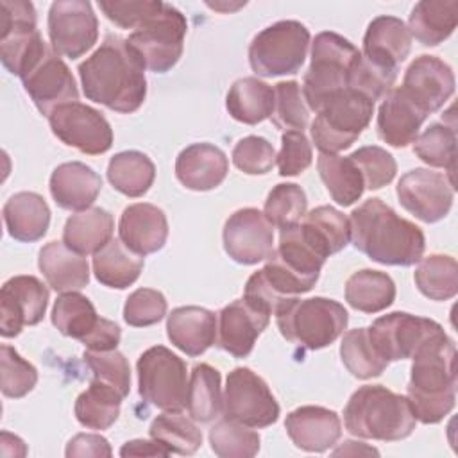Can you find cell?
Instances as JSON below:
<instances>
[{
  "instance_id": "c3c4849f",
  "label": "cell",
  "mask_w": 458,
  "mask_h": 458,
  "mask_svg": "<svg viewBox=\"0 0 458 458\" xmlns=\"http://www.w3.org/2000/svg\"><path fill=\"white\" fill-rule=\"evenodd\" d=\"M276 104L272 113V122L277 129L286 131H302L308 125L310 111L302 97V89L295 81L277 82L274 88Z\"/></svg>"
},
{
  "instance_id": "cb8c5ba5",
  "label": "cell",
  "mask_w": 458,
  "mask_h": 458,
  "mask_svg": "<svg viewBox=\"0 0 458 458\" xmlns=\"http://www.w3.org/2000/svg\"><path fill=\"white\" fill-rule=\"evenodd\" d=\"M426 118L428 113L422 111L401 88H395L379 106L376 123L377 136L390 147L404 148L415 141Z\"/></svg>"
},
{
  "instance_id": "94428289",
  "label": "cell",
  "mask_w": 458,
  "mask_h": 458,
  "mask_svg": "<svg viewBox=\"0 0 458 458\" xmlns=\"http://www.w3.org/2000/svg\"><path fill=\"white\" fill-rule=\"evenodd\" d=\"M168 449H165L159 442L152 440H129L122 445L120 456H168Z\"/></svg>"
},
{
  "instance_id": "83f0119b",
  "label": "cell",
  "mask_w": 458,
  "mask_h": 458,
  "mask_svg": "<svg viewBox=\"0 0 458 458\" xmlns=\"http://www.w3.org/2000/svg\"><path fill=\"white\" fill-rule=\"evenodd\" d=\"M411 36L403 20L395 16L374 18L363 36L361 55L369 61L397 70V66L410 55Z\"/></svg>"
},
{
  "instance_id": "8fae6325",
  "label": "cell",
  "mask_w": 458,
  "mask_h": 458,
  "mask_svg": "<svg viewBox=\"0 0 458 458\" xmlns=\"http://www.w3.org/2000/svg\"><path fill=\"white\" fill-rule=\"evenodd\" d=\"M48 48L36 27V9L25 0L0 2V59L21 77Z\"/></svg>"
},
{
  "instance_id": "7c38bea8",
  "label": "cell",
  "mask_w": 458,
  "mask_h": 458,
  "mask_svg": "<svg viewBox=\"0 0 458 458\" xmlns=\"http://www.w3.org/2000/svg\"><path fill=\"white\" fill-rule=\"evenodd\" d=\"M222 410L225 419L247 428H267L279 419V404L268 385L247 367L229 372Z\"/></svg>"
},
{
  "instance_id": "3957f363",
  "label": "cell",
  "mask_w": 458,
  "mask_h": 458,
  "mask_svg": "<svg viewBox=\"0 0 458 458\" xmlns=\"http://www.w3.org/2000/svg\"><path fill=\"white\" fill-rule=\"evenodd\" d=\"M411 360L406 399L417 420L437 424L456 403V345L442 333L428 340Z\"/></svg>"
},
{
  "instance_id": "ffe728a7",
  "label": "cell",
  "mask_w": 458,
  "mask_h": 458,
  "mask_svg": "<svg viewBox=\"0 0 458 458\" xmlns=\"http://www.w3.org/2000/svg\"><path fill=\"white\" fill-rule=\"evenodd\" d=\"M401 89L429 114L444 107L454 93V73L442 59L424 54L406 68Z\"/></svg>"
},
{
  "instance_id": "6f0895ef",
  "label": "cell",
  "mask_w": 458,
  "mask_h": 458,
  "mask_svg": "<svg viewBox=\"0 0 458 458\" xmlns=\"http://www.w3.org/2000/svg\"><path fill=\"white\" fill-rule=\"evenodd\" d=\"M313 161L311 145L302 131H286L281 136V150L276 156L279 175L293 177L302 174Z\"/></svg>"
},
{
  "instance_id": "836d02e7",
  "label": "cell",
  "mask_w": 458,
  "mask_h": 458,
  "mask_svg": "<svg viewBox=\"0 0 458 458\" xmlns=\"http://www.w3.org/2000/svg\"><path fill=\"white\" fill-rule=\"evenodd\" d=\"M276 104L274 88L258 77H243L229 88L225 107L229 114L247 125H256L272 116Z\"/></svg>"
},
{
  "instance_id": "816d5d0a",
  "label": "cell",
  "mask_w": 458,
  "mask_h": 458,
  "mask_svg": "<svg viewBox=\"0 0 458 458\" xmlns=\"http://www.w3.org/2000/svg\"><path fill=\"white\" fill-rule=\"evenodd\" d=\"M84 363L93 372V379L104 381L114 386L123 397L129 395L131 390V369L127 358L113 349V351H84Z\"/></svg>"
},
{
  "instance_id": "7dc6e473",
  "label": "cell",
  "mask_w": 458,
  "mask_h": 458,
  "mask_svg": "<svg viewBox=\"0 0 458 458\" xmlns=\"http://www.w3.org/2000/svg\"><path fill=\"white\" fill-rule=\"evenodd\" d=\"M259 442L256 431L225 417L209 429L211 449L220 458H250L258 454Z\"/></svg>"
},
{
  "instance_id": "f1b7e54d",
  "label": "cell",
  "mask_w": 458,
  "mask_h": 458,
  "mask_svg": "<svg viewBox=\"0 0 458 458\" xmlns=\"http://www.w3.org/2000/svg\"><path fill=\"white\" fill-rule=\"evenodd\" d=\"M38 267L48 286L59 293L79 292L89 283L88 259L64 242H48L41 247Z\"/></svg>"
},
{
  "instance_id": "9c48e42d",
  "label": "cell",
  "mask_w": 458,
  "mask_h": 458,
  "mask_svg": "<svg viewBox=\"0 0 458 458\" xmlns=\"http://www.w3.org/2000/svg\"><path fill=\"white\" fill-rule=\"evenodd\" d=\"M141 399L163 411H182L188 397V374L182 358L165 345L147 349L136 363Z\"/></svg>"
},
{
  "instance_id": "f6af8a7d",
  "label": "cell",
  "mask_w": 458,
  "mask_h": 458,
  "mask_svg": "<svg viewBox=\"0 0 458 458\" xmlns=\"http://www.w3.org/2000/svg\"><path fill=\"white\" fill-rule=\"evenodd\" d=\"M413 152L420 161L435 168H445L449 182L454 186V156H456V131L454 125L431 123L413 141Z\"/></svg>"
},
{
  "instance_id": "bcb514c9",
  "label": "cell",
  "mask_w": 458,
  "mask_h": 458,
  "mask_svg": "<svg viewBox=\"0 0 458 458\" xmlns=\"http://www.w3.org/2000/svg\"><path fill=\"white\" fill-rule=\"evenodd\" d=\"M306 208L308 199L304 190L293 182H281L270 190L263 215L274 227L283 231L297 225L304 218Z\"/></svg>"
},
{
  "instance_id": "7a4b0ae2",
  "label": "cell",
  "mask_w": 458,
  "mask_h": 458,
  "mask_svg": "<svg viewBox=\"0 0 458 458\" xmlns=\"http://www.w3.org/2000/svg\"><path fill=\"white\" fill-rule=\"evenodd\" d=\"M352 245L372 261L394 267L419 263L426 238L419 225L399 216L381 199H367L351 216Z\"/></svg>"
},
{
  "instance_id": "4fadbf2b",
  "label": "cell",
  "mask_w": 458,
  "mask_h": 458,
  "mask_svg": "<svg viewBox=\"0 0 458 458\" xmlns=\"http://www.w3.org/2000/svg\"><path fill=\"white\" fill-rule=\"evenodd\" d=\"M47 118L52 132L82 154L98 156L113 145V129L106 116L79 100L55 107Z\"/></svg>"
},
{
  "instance_id": "ac0fdd59",
  "label": "cell",
  "mask_w": 458,
  "mask_h": 458,
  "mask_svg": "<svg viewBox=\"0 0 458 458\" xmlns=\"http://www.w3.org/2000/svg\"><path fill=\"white\" fill-rule=\"evenodd\" d=\"M48 306V288L34 276H14L0 290V333L13 338L25 326L43 320Z\"/></svg>"
},
{
  "instance_id": "7bdbcfd3",
  "label": "cell",
  "mask_w": 458,
  "mask_h": 458,
  "mask_svg": "<svg viewBox=\"0 0 458 458\" xmlns=\"http://www.w3.org/2000/svg\"><path fill=\"white\" fill-rule=\"evenodd\" d=\"M340 358L345 369L358 379L377 377L388 367L370 340L369 327H356L344 335L340 344Z\"/></svg>"
},
{
  "instance_id": "91938a15",
  "label": "cell",
  "mask_w": 458,
  "mask_h": 458,
  "mask_svg": "<svg viewBox=\"0 0 458 458\" xmlns=\"http://www.w3.org/2000/svg\"><path fill=\"white\" fill-rule=\"evenodd\" d=\"M122 338V331L116 322L102 318L95 331L84 338L81 344L89 351H113L118 347Z\"/></svg>"
},
{
  "instance_id": "f907efd6",
  "label": "cell",
  "mask_w": 458,
  "mask_h": 458,
  "mask_svg": "<svg viewBox=\"0 0 458 458\" xmlns=\"http://www.w3.org/2000/svg\"><path fill=\"white\" fill-rule=\"evenodd\" d=\"M2 394L11 399L25 397L38 383V370L32 363L23 360L11 345L0 347Z\"/></svg>"
},
{
  "instance_id": "52a82bcc",
  "label": "cell",
  "mask_w": 458,
  "mask_h": 458,
  "mask_svg": "<svg viewBox=\"0 0 458 458\" xmlns=\"http://www.w3.org/2000/svg\"><path fill=\"white\" fill-rule=\"evenodd\" d=\"M374 114V102L367 97L344 89L333 95L311 123V140L322 154H336L349 148L369 127Z\"/></svg>"
},
{
  "instance_id": "11a10c76",
  "label": "cell",
  "mask_w": 458,
  "mask_h": 458,
  "mask_svg": "<svg viewBox=\"0 0 458 458\" xmlns=\"http://www.w3.org/2000/svg\"><path fill=\"white\" fill-rule=\"evenodd\" d=\"M166 315V299L152 288L134 290L123 306V320L132 327L154 326Z\"/></svg>"
},
{
  "instance_id": "4dcf8cb0",
  "label": "cell",
  "mask_w": 458,
  "mask_h": 458,
  "mask_svg": "<svg viewBox=\"0 0 458 458\" xmlns=\"http://www.w3.org/2000/svg\"><path fill=\"white\" fill-rule=\"evenodd\" d=\"M299 229L306 243L324 259L340 252L351 240L349 218L333 206H318L304 215Z\"/></svg>"
},
{
  "instance_id": "ab89813d",
  "label": "cell",
  "mask_w": 458,
  "mask_h": 458,
  "mask_svg": "<svg viewBox=\"0 0 458 458\" xmlns=\"http://www.w3.org/2000/svg\"><path fill=\"white\" fill-rule=\"evenodd\" d=\"M222 404L220 372L208 363H197L188 381L186 408L190 417L199 422H211L220 415Z\"/></svg>"
},
{
  "instance_id": "44dd1931",
  "label": "cell",
  "mask_w": 458,
  "mask_h": 458,
  "mask_svg": "<svg viewBox=\"0 0 458 458\" xmlns=\"http://www.w3.org/2000/svg\"><path fill=\"white\" fill-rule=\"evenodd\" d=\"M268 322L270 315L256 310L245 299L233 301L218 313L216 345L234 358H245Z\"/></svg>"
},
{
  "instance_id": "9f6ffc18",
  "label": "cell",
  "mask_w": 458,
  "mask_h": 458,
  "mask_svg": "<svg viewBox=\"0 0 458 458\" xmlns=\"http://www.w3.org/2000/svg\"><path fill=\"white\" fill-rule=\"evenodd\" d=\"M165 2L159 0H111V2H98L100 11L111 20L114 25L122 29H140L147 23L152 16H156L163 9Z\"/></svg>"
},
{
  "instance_id": "5b68a950",
  "label": "cell",
  "mask_w": 458,
  "mask_h": 458,
  "mask_svg": "<svg viewBox=\"0 0 458 458\" xmlns=\"http://www.w3.org/2000/svg\"><path fill=\"white\" fill-rule=\"evenodd\" d=\"M276 322L281 335L304 349L317 351L331 345L347 327V310L326 297H290L276 310Z\"/></svg>"
},
{
  "instance_id": "d590c367",
  "label": "cell",
  "mask_w": 458,
  "mask_h": 458,
  "mask_svg": "<svg viewBox=\"0 0 458 458\" xmlns=\"http://www.w3.org/2000/svg\"><path fill=\"white\" fill-rule=\"evenodd\" d=\"M395 299V283L386 272L363 268L345 283V301L363 313H379Z\"/></svg>"
},
{
  "instance_id": "2e32d148",
  "label": "cell",
  "mask_w": 458,
  "mask_h": 458,
  "mask_svg": "<svg viewBox=\"0 0 458 458\" xmlns=\"http://www.w3.org/2000/svg\"><path fill=\"white\" fill-rule=\"evenodd\" d=\"M395 191L401 206L426 224L445 218L454 199V186L449 179L428 168L406 172L399 179Z\"/></svg>"
},
{
  "instance_id": "d6a6232c",
  "label": "cell",
  "mask_w": 458,
  "mask_h": 458,
  "mask_svg": "<svg viewBox=\"0 0 458 458\" xmlns=\"http://www.w3.org/2000/svg\"><path fill=\"white\" fill-rule=\"evenodd\" d=\"M113 215L102 208H88L72 215L63 229V242L72 250L86 256L98 252L113 238Z\"/></svg>"
},
{
  "instance_id": "b9f144b4",
  "label": "cell",
  "mask_w": 458,
  "mask_h": 458,
  "mask_svg": "<svg viewBox=\"0 0 458 458\" xmlns=\"http://www.w3.org/2000/svg\"><path fill=\"white\" fill-rule=\"evenodd\" d=\"M422 295L431 301H449L458 292V265L453 256L431 254L420 258L413 274Z\"/></svg>"
},
{
  "instance_id": "8d00e7d4",
  "label": "cell",
  "mask_w": 458,
  "mask_h": 458,
  "mask_svg": "<svg viewBox=\"0 0 458 458\" xmlns=\"http://www.w3.org/2000/svg\"><path fill=\"white\" fill-rule=\"evenodd\" d=\"M107 179L122 195L141 197L150 190L156 179V166L147 154L123 150L111 157L107 165Z\"/></svg>"
},
{
  "instance_id": "e0dca14e",
  "label": "cell",
  "mask_w": 458,
  "mask_h": 458,
  "mask_svg": "<svg viewBox=\"0 0 458 458\" xmlns=\"http://www.w3.org/2000/svg\"><path fill=\"white\" fill-rule=\"evenodd\" d=\"M20 79L38 111L45 116L63 104L79 100V89L68 64L50 47Z\"/></svg>"
},
{
  "instance_id": "f5cc1de1",
  "label": "cell",
  "mask_w": 458,
  "mask_h": 458,
  "mask_svg": "<svg viewBox=\"0 0 458 458\" xmlns=\"http://www.w3.org/2000/svg\"><path fill=\"white\" fill-rule=\"evenodd\" d=\"M349 157L354 161V165L361 172L365 188L369 190H379L390 184L395 177L397 163L394 156L377 145L361 147L354 150Z\"/></svg>"
},
{
  "instance_id": "680465c9",
  "label": "cell",
  "mask_w": 458,
  "mask_h": 458,
  "mask_svg": "<svg viewBox=\"0 0 458 458\" xmlns=\"http://www.w3.org/2000/svg\"><path fill=\"white\" fill-rule=\"evenodd\" d=\"M109 442L93 433H79L66 445V456H111Z\"/></svg>"
},
{
  "instance_id": "7402d4cb",
  "label": "cell",
  "mask_w": 458,
  "mask_h": 458,
  "mask_svg": "<svg viewBox=\"0 0 458 458\" xmlns=\"http://www.w3.org/2000/svg\"><path fill=\"white\" fill-rule=\"evenodd\" d=\"M118 234L125 247L145 258L165 247L168 238L166 215L161 208L148 202L131 204L120 216Z\"/></svg>"
},
{
  "instance_id": "603a6c76",
  "label": "cell",
  "mask_w": 458,
  "mask_h": 458,
  "mask_svg": "<svg viewBox=\"0 0 458 458\" xmlns=\"http://www.w3.org/2000/svg\"><path fill=\"white\" fill-rule=\"evenodd\" d=\"M284 428L290 440L308 453L327 451L342 435L340 417L324 406L295 408L286 415Z\"/></svg>"
},
{
  "instance_id": "74e56055",
  "label": "cell",
  "mask_w": 458,
  "mask_h": 458,
  "mask_svg": "<svg viewBox=\"0 0 458 458\" xmlns=\"http://www.w3.org/2000/svg\"><path fill=\"white\" fill-rule=\"evenodd\" d=\"M123 395L111 385L91 379L89 386L75 401V417L88 429H107L120 415Z\"/></svg>"
},
{
  "instance_id": "d6986e66",
  "label": "cell",
  "mask_w": 458,
  "mask_h": 458,
  "mask_svg": "<svg viewBox=\"0 0 458 458\" xmlns=\"http://www.w3.org/2000/svg\"><path fill=\"white\" fill-rule=\"evenodd\" d=\"M274 225L256 208L229 215L222 240L229 258L240 265H256L274 252Z\"/></svg>"
},
{
  "instance_id": "277c9868",
  "label": "cell",
  "mask_w": 458,
  "mask_h": 458,
  "mask_svg": "<svg viewBox=\"0 0 458 458\" xmlns=\"http://www.w3.org/2000/svg\"><path fill=\"white\" fill-rule=\"evenodd\" d=\"M344 424L354 437L395 442L413 433L417 419L404 395L383 385H363L349 397Z\"/></svg>"
},
{
  "instance_id": "8992f818",
  "label": "cell",
  "mask_w": 458,
  "mask_h": 458,
  "mask_svg": "<svg viewBox=\"0 0 458 458\" xmlns=\"http://www.w3.org/2000/svg\"><path fill=\"white\" fill-rule=\"evenodd\" d=\"M360 50L336 32H320L311 43V63L302 79V97L315 113L336 93L347 89Z\"/></svg>"
},
{
  "instance_id": "db71d44e",
  "label": "cell",
  "mask_w": 458,
  "mask_h": 458,
  "mask_svg": "<svg viewBox=\"0 0 458 458\" xmlns=\"http://www.w3.org/2000/svg\"><path fill=\"white\" fill-rule=\"evenodd\" d=\"M233 163L249 175H263L276 165L272 143L261 136H245L233 148Z\"/></svg>"
},
{
  "instance_id": "4316f807",
  "label": "cell",
  "mask_w": 458,
  "mask_h": 458,
  "mask_svg": "<svg viewBox=\"0 0 458 458\" xmlns=\"http://www.w3.org/2000/svg\"><path fill=\"white\" fill-rule=\"evenodd\" d=\"M50 195L63 209L82 211L91 208L102 190V177L81 161L59 165L50 175Z\"/></svg>"
},
{
  "instance_id": "6da1fadb",
  "label": "cell",
  "mask_w": 458,
  "mask_h": 458,
  "mask_svg": "<svg viewBox=\"0 0 458 458\" xmlns=\"http://www.w3.org/2000/svg\"><path fill=\"white\" fill-rule=\"evenodd\" d=\"M77 72L86 98L111 111L134 113L145 102V66L129 41L118 34H107Z\"/></svg>"
},
{
  "instance_id": "e575fe53",
  "label": "cell",
  "mask_w": 458,
  "mask_h": 458,
  "mask_svg": "<svg viewBox=\"0 0 458 458\" xmlns=\"http://www.w3.org/2000/svg\"><path fill=\"white\" fill-rule=\"evenodd\" d=\"M141 270L143 256H138L125 247L120 238H111L93 254V274L104 286L123 290L136 283Z\"/></svg>"
},
{
  "instance_id": "681fc988",
  "label": "cell",
  "mask_w": 458,
  "mask_h": 458,
  "mask_svg": "<svg viewBox=\"0 0 458 458\" xmlns=\"http://www.w3.org/2000/svg\"><path fill=\"white\" fill-rule=\"evenodd\" d=\"M395 79H397V70L379 66L369 61L367 57H363L360 52V55L356 57L351 68L347 88L376 102L379 98H385L394 89L392 86Z\"/></svg>"
},
{
  "instance_id": "60d3db41",
  "label": "cell",
  "mask_w": 458,
  "mask_h": 458,
  "mask_svg": "<svg viewBox=\"0 0 458 458\" xmlns=\"http://www.w3.org/2000/svg\"><path fill=\"white\" fill-rule=\"evenodd\" d=\"M102 317L97 315L91 301L79 292L61 293L52 308V324L61 335L82 342L100 324Z\"/></svg>"
},
{
  "instance_id": "1f68e13d",
  "label": "cell",
  "mask_w": 458,
  "mask_h": 458,
  "mask_svg": "<svg viewBox=\"0 0 458 458\" xmlns=\"http://www.w3.org/2000/svg\"><path fill=\"white\" fill-rule=\"evenodd\" d=\"M458 23L456 0L417 2L408 18V30L420 45L437 47L445 41Z\"/></svg>"
},
{
  "instance_id": "484cf974",
  "label": "cell",
  "mask_w": 458,
  "mask_h": 458,
  "mask_svg": "<svg viewBox=\"0 0 458 458\" xmlns=\"http://www.w3.org/2000/svg\"><path fill=\"white\" fill-rule=\"evenodd\" d=\"M216 315L200 306L175 308L166 318L168 340L191 358L216 344Z\"/></svg>"
},
{
  "instance_id": "f35d334b",
  "label": "cell",
  "mask_w": 458,
  "mask_h": 458,
  "mask_svg": "<svg viewBox=\"0 0 458 458\" xmlns=\"http://www.w3.org/2000/svg\"><path fill=\"white\" fill-rule=\"evenodd\" d=\"M317 168L331 199L340 206L354 204L365 191V181L354 161L347 156L322 154L317 159Z\"/></svg>"
},
{
  "instance_id": "ba28073f",
  "label": "cell",
  "mask_w": 458,
  "mask_h": 458,
  "mask_svg": "<svg viewBox=\"0 0 458 458\" xmlns=\"http://www.w3.org/2000/svg\"><path fill=\"white\" fill-rule=\"evenodd\" d=\"M310 30L295 20H281L254 36L249 45V63L259 77L292 75L304 64Z\"/></svg>"
},
{
  "instance_id": "30bf717a",
  "label": "cell",
  "mask_w": 458,
  "mask_h": 458,
  "mask_svg": "<svg viewBox=\"0 0 458 458\" xmlns=\"http://www.w3.org/2000/svg\"><path fill=\"white\" fill-rule=\"evenodd\" d=\"M188 23L184 14L170 4L127 38L143 66L156 73L172 70L182 55Z\"/></svg>"
},
{
  "instance_id": "ee69618b",
  "label": "cell",
  "mask_w": 458,
  "mask_h": 458,
  "mask_svg": "<svg viewBox=\"0 0 458 458\" xmlns=\"http://www.w3.org/2000/svg\"><path fill=\"white\" fill-rule=\"evenodd\" d=\"M150 438L159 442L168 453L193 454L202 444V433L193 420L181 415V411H165L157 415L150 428Z\"/></svg>"
},
{
  "instance_id": "9a60e30c",
  "label": "cell",
  "mask_w": 458,
  "mask_h": 458,
  "mask_svg": "<svg viewBox=\"0 0 458 458\" xmlns=\"http://www.w3.org/2000/svg\"><path fill=\"white\" fill-rule=\"evenodd\" d=\"M48 38L57 55L77 59L98 39V20L86 0H57L48 11Z\"/></svg>"
},
{
  "instance_id": "f546056e",
  "label": "cell",
  "mask_w": 458,
  "mask_h": 458,
  "mask_svg": "<svg viewBox=\"0 0 458 458\" xmlns=\"http://www.w3.org/2000/svg\"><path fill=\"white\" fill-rule=\"evenodd\" d=\"M2 215L9 236L23 243L41 240L50 225V208L34 191H20L9 197Z\"/></svg>"
},
{
  "instance_id": "5bb4252c",
  "label": "cell",
  "mask_w": 458,
  "mask_h": 458,
  "mask_svg": "<svg viewBox=\"0 0 458 458\" xmlns=\"http://www.w3.org/2000/svg\"><path fill=\"white\" fill-rule=\"evenodd\" d=\"M442 333L445 331L438 322L406 311L383 315L369 327L372 344L388 363L413 358L428 340Z\"/></svg>"
},
{
  "instance_id": "d4e9b609",
  "label": "cell",
  "mask_w": 458,
  "mask_h": 458,
  "mask_svg": "<svg viewBox=\"0 0 458 458\" xmlns=\"http://www.w3.org/2000/svg\"><path fill=\"white\" fill-rule=\"evenodd\" d=\"M227 172V156L211 143H191L175 159V177L193 191H209L220 186Z\"/></svg>"
}]
</instances>
